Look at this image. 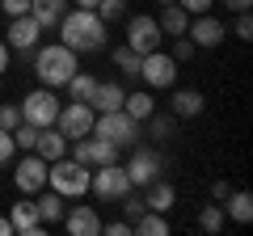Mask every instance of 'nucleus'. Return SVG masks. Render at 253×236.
I'll list each match as a JSON object with an SVG mask.
<instances>
[{"label": "nucleus", "instance_id": "1", "mask_svg": "<svg viewBox=\"0 0 253 236\" xmlns=\"http://www.w3.org/2000/svg\"><path fill=\"white\" fill-rule=\"evenodd\" d=\"M55 30H59V42L72 46L76 55H97L110 46V26L93 9H68Z\"/></svg>", "mask_w": 253, "mask_h": 236}, {"label": "nucleus", "instance_id": "2", "mask_svg": "<svg viewBox=\"0 0 253 236\" xmlns=\"http://www.w3.org/2000/svg\"><path fill=\"white\" fill-rule=\"evenodd\" d=\"M34 76L38 84H46V89H63V84L72 80V72L81 68V55L72 51V46L63 42H46V46H34Z\"/></svg>", "mask_w": 253, "mask_h": 236}, {"label": "nucleus", "instance_id": "3", "mask_svg": "<svg viewBox=\"0 0 253 236\" xmlns=\"http://www.w3.org/2000/svg\"><path fill=\"white\" fill-rule=\"evenodd\" d=\"M89 177H93V169L72 160V156H59V160L46 164V186L55 194H63V198H84L89 194Z\"/></svg>", "mask_w": 253, "mask_h": 236}, {"label": "nucleus", "instance_id": "4", "mask_svg": "<svg viewBox=\"0 0 253 236\" xmlns=\"http://www.w3.org/2000/svg\"><path fill=\"white\" fill-rule=\"evenodd\" d=\"M177 59H173L169 51H148V55H139V80H144V89H152V93H161V89H173L177 84Z\"/></svg>", "mask_w": 253, "mask_h": 236}, {"label": "nucleus", "instance_id": "5", "mask_svg": "<svg viewBox=\"0 0 253 236\" xmlns=\"http://www.w3.org/2000/svg\"><path fill=\"white\" fill-rule=\"evenodd\" d=\"M17 110H21V122H30V127H55V118H59V89L38 84L34 93H26L17 101Z\"/></svg>", "mask_w": 253, "mask_h": 236}, {"label": "nucleus", "instance_id": "6", "mask_svg": "<svg viewBox=\"0 0 253 236\" xmlns=\"http://www.w3.org/2000/svg\"><path fill=\"white\" fill-rule=\"evenodd\" d=\"M139 127H144V122H135L126 110H106V114L93 118L89 135H101V139H110V144L126 148V144H135V139H139Z\"/></svg>", "mask_w": 253, "mask_h": 236}, {"label": "nucleus", "instance_id": "7", "mask_svg": "<svg viewBox=\"0 0 253 236\" xmlns=\"http://www.w3.org/2000/svg\"><path fill=\"white\" fill-rule=\"evenodd\" d=\"M89 190H93V198H101V202H118L126 190H135V186H131L126 169L114 160V164H97V173L89 177Z\"/></svg>", "mask_w": 253, "mask_h": 236}, {"label": "nucleus", "instance_id": "8", "mask_svg": "<svg viewBox=\"0 0 253 236\" xmlns=\"http://www.w3.org/2000/svg\"><path fill=\"white\" fill-rule=\"evenodd\" d=\"M68 152H72V160L97 169V164H114L123 148L110 144V139H101V135H81V139H72V144H68Z\"/></svg>", "mask_w": 253, "mask_h": 236}, {"label": "nucleus", "instance_id": "9", "mask_svg": "<svg viewBox=\"0 0 253 236\" xmlns=\"http://www.w3.org/2000/svg\"><path fill=\"white\" fill-rule=\"evenodd\" d=\"M123 169H126V177H131V186H148V182H156V177L165 173V160H161V152H156V148L135 144Z\"/></svg>", "mask_w": 253, "mask_h": 236}, {"label": "nucleus", "instance_id": "10", "mask_svg": "<svg viewBox=\"0 0 253 236\" xmlns=\"http://www.w3.org/2000/svg\"><path fill=\"white\" fill-rule=\"evenodd\" d=\"M161 26H156V17L152 13H135V17L126 21V46L135 55H148V51H156L161 46Z\"/></svg>", "mask_w": 253, "mask_h": 236}, {"label": "nucleus", "instance_id": "11", "mask_svg": "<svg viewBox=\"0 0 253 236\" xmlns=\"http://www.w3.org/2000/svg\"><path fill=\"white\" fill-rule=\"evenodd\" d=\"M93 118H97V110H93L89 101H68V106H59L55 127H59L68 139H81V135H89V131H93Z\"/></svg>", "mask_w": 253, "mask_h": 236}, {"label": "nucleus", "instance_id": "12", "mask_svg": "<svg viewBox=\"0 0 253 236\" xmlns=\"http://www.w3.org/2000/svg\"><path fill=\"white\" fill-rule=\"evenodd\" d=\"M186 38L199 51H211V46H219L228 38V26L219 17H211V13H199V17H190V26H186Z\"/></svg>", "mask_w": 253, "mask_h": 236}, {"label": "nucleus", "instance_id": "13", "mask_svg": "<svg viewBox=\"0 0 253 236\" xmlns=\"http://www.w3.org/2000/svg\"><path fill=\"white\" fill-rule=\"evenodd\" d=\"M13 186H17L21 194H38L46 190V160L38 152H26L17 160V169H13Z\"/></svg>", "mask_w": 253, "mask_h": 236}, {"label": "nucleus", "instance_id": "14", "mask_svg": "<svg viewBox=\"0 0 253 236\" xmlns=\"http://www.w3.org/2000/svg\"><path fill=\"white\" fill-rule=\"evenodd\" d=\"M4 42H9V51L30 55L38 42H42V26H38L30 13H21V17H9V34H4Z\"/></svg>", "mask_w": 253, "mask_h": 236}, {"label": "nucleus", "instance_id": "15", "mask_svg": "<svg viewBox=\"0 0 253 236\" xmlns=\"http://www.w3.org/2000/svg\"><path fill=\"white\" fill-rule=\"evenodd\" d=\"M9 224H13V236H42V219H38V207H34V194H21L17 202L9 207Z\"/></svg>", "mask_w": 253, "mask_h": 236}, {"label": "nucleus", "instance_id": "16", "mask_svg": "<svg viewBox=\"0 0 253 236\" xmlns=\"http://www.w3.org/2000/svg\"><path fill=\"white\" fill-rule=\"evenodd\" d=\"M59 228L72 232V236H97L101 232V215H97V207H68L63 219H59Z\"/></svg>", "mask_w": 253, "mask_h": 236}, {"label": "nucleus", "instance_id": "17", "mask_svg": "<svg viewBox=\"0 0 253 236\" xmlns=\"http://www.w3.org/2000/svg\"><path fill=\"white\" fill-rule=\"evenodd\" d=\"M68 144H72V139L63 135L59 127H38V144H34V152L42 156L46 164H51V160H59V156H68Z\"/></svg>", "mask_w": 253, "mask_h": 236}, {"label": "nucleus", "instance_id": "18", "mask_svg": "<svg viewBox=\"0 0 253 236\" xmlns=\"http://www.w3.org/2000/svg\"><path fill=\"white\" fill-rule=\"evenodd\" d=\"M203 110H207V97H203L199 89H173V97H169V114L173 118H199Z\"/></svg>", "mask_w": 253, "mask_h": 236}, {"label": "nucleus", "instance_id": "19", "mask_svg": "<svg viewBox=\"0 0 253 236\" xmlns=\"http://www.w3.org/2000/svg\"><path fill=\"white\" fill-rule=\"evenodd\" d=\"M34 207H38V219H42V228H55V224L63 219V211H68V198H63V194H55L51 186H46V190H38Z\"/></svg>", "mask_w": 253, "mask_h": 236}, {"label": "nucleus", "instance_id": "20", "mask_svg": "<svg viewBox=\"0 0 253 236\" xmlns=\"http://www.w3.org/2000/svg\"><path fill=\"white\" fill-rule=\"evenodd\" d=\"M123 97H126V89H123L118 80H97V89H93L89 106L97 110V114H106V110H123Z\"/></svg>", "mask_w": 253, "mask_h": 236}, {"label": "nucleus", "instance_id": "21", "mask_svg": "<svg viewBox=\"0 0 253 236\" xmlns=\"http://www.w3.org/2000/svg\"><path fill=\"white\" fill-rule=\"evenodd\" d=\"M148 190V211H161V215H169L173 211V202H177V190H173V182H165V177H156V182H148L144 186Z\"/></svg>", "mask_w": 253, "mask_h": 236}, {"label": "nucleus", "instance_id": "22", "mask_svg": "<svg viewBox=\"0 0 253 236\" xmlns=\"http://www.w3.org/2000/svg\"><path fill=\"white\" fill-rule=\"evenodd\" d=\"M63 13H68V0H30V17L42 30H55Z\"/></svg>", "mask_w": 253, "mask_h": 236}, {"label": "nucleus", "instance_id": "23", "mask_svg": "<svg viewBox=\"0 0 253 236\" xmlns=\"http://www.w3.org/2000/svg\"><path fill=\"white\" fill-rule=\"evenodd\" d=\"M123 110L135 118V122H148V118L156 114V97H152V89H135V93H126V97H123Z\"/></svg>", "mask_w": 253, "mask_h": 236}, {"label": "nucleus", "instance_id": "24", "mask_svg": "<svg viewBox=\"0 0 253 236\" xmlns=\"http://www.w3.org/2000/svg\"><path fill=\"white\" fill-rule=\"evenodd\" d=\"M156 26H161L165 38H177V34H186L190 13L181 9V4H161V17H156Z\"/></svg>", "mask_w": 253, "mask_h": 236}, {"label": "nucleus", "instance_id": "25", "mask_svg": "<svg viewBox=\"0 0 253 236\" xmlns=\"http://www.w3.org/2000/svg\"><path fill=\"white\" fill-rule=\"evenodd\" d=\"M228 207H224V215L228 219H232V224H249V219H253V198H249V194H245V190H228Z\"/></svg>", "mask_w": 253, "mask_h": 236}, {"label": "nucleus", "instance_id": "26", "mask_svg": "<svg viewBox=\"0 0 253 236\" xmlns=\"http://www.w3.org/2000/svg\"><path fill=\"white\" fill-rule=\"evenodd\" d=\"M63 89H68V97H72V101H89V97H93V89H97V76H93V72H81V68H76L72 80L63 84Z\"/></svg>", "mask_w": 253, "mask_h": 236}, {"label": "nucleus", "instance_id": "27", "mask_svg": "<svg viewBox=\"0 0 253 236\" xmlns=\"http://www.w3.org/2000/svg\"><path fill=\"white\" fill-rule=\"evenodd\" d=\"M131 232H139V236H169V219H165L161 211H144V215L131 224Z\"/></svg>", "mask_w": 253, "mask_h": 236}, {"label": "nucleus", "instance_id": "28", "mask_svg": "<svg viewBox=\"0 0 253 236\" xmlns=\"http://www.w3.org/2000/svg\"><path fill=\"white\" fill-rule=\"evenodd\" d=\"M224 224H228V215H224V207H219V202H207V207L199 211V228H203L207 236L224 232Z\"/></svg>", "mask_w": 253, "mask_h": 236}, {"label": "nucleus", "instance_id": "29", "mask_svg": "<svg viewBox=\"0 0 253 236\" xmlns=\"http://www.w3.org/2000/svg\"><path fill=\"white\" fill-rule=\"evenodd\" d=\"M114 64H118V72H126V80H139V55L131 51V46H114Z\"/></svg>", "mask_w": 253, "mask_h": 236}, {"label": "nucleus", "instance_id": "30", "mask_svg": "<svg viewBox=\"0 0 253 236\" xmlns=\"http://www.w3.org/2000/svg\"><path fill=\"white\" fill-rule=\"evenodd\" d=\"M173 131H177V118L173 114H152L148 118V135L152 139H173Z\"/></svg>", "mask_w": 253, "mask_h": 236}, {"label": "nucleus", "instance_id": "31", "mask_svg": "<svg viewBox=\"0 0 253 236\" xmlns=\"http://www.w3.org/2000/svg\"><path fill=\"white\" fill-rule=\"evenodd\" d=\"M93 13H97L106 26H110V21H123V17H126V0H97Z\"/></svg>", "mask_w": 253, "mask_h": 236}, {"label": "nucleus", "instance_id": "32", "mask_svg": "<svg viewBox=\"0 0 253 236\" xmlns=\"http://www.w3.org/2000/svg\"><path fill=\"white\" fill-rule=\"evenodd\" d=\"M13 144H17V152H34V144H38V127L17 122V127H13Z\"/></svg>", "mask_w": 253, "mask_h": 236}, {"label": "nucleus", "instance_id": "33", "mask_svg": "<svg viewBox=\"0 0 253 236\" xmlns=\"http://www.w3.org/2000/svg\"><path fill=\"white\" fill-rule=\"evenodd\" d=\"M118 202H123V219H131V224H135V219H139V215L148 211V202L139 198V194H131V190H126V194H123Z\"/></svg>", "mask_w": 253, "mask_h": 236}, {"label": "nucleus", "instance_id": "34", "mask_svg": "<svg viewBox=\"0 0 253 236\" xmlns=\"http://www.w3.org/2000/svg\"><path fill=\"white\" fill-rule=\"evenodd\" d=\"M21 122V110H17V101H4V106H0V127L4 131H13Z\"/></svg>", "mask_w": 253, "mask_h": 236}, {"label": "nucleus", "instance_id": "35", "mask_svg": "<svg viewBox=\"0 0 253 236\" xmlns=\"http://www.w3.org/2000/svg\"><path fill=\"white\" fill-rule=\"evenodd\" d=\"M194 51H199V46H194V42H190V38L186 34H177V42H173V59H177V64H186V59H190V55H194Z\"/></svg>", "mask_w": 253, "mask_h": 236}, {"label": "nucleus", "instance_id": "36", "mask_svg": "<svg viewBox=\"0 0 253 236\" xmlns=\"http://www.w3.org/2000/svg\"><path fill=\"white\" fill-rule=\"evenodd\" d=\"M13 156H17V144H13V131L0 127V164H9Z\"/></svg>", "mask_w": 253, "mask_h": 236}, {"label": "nucleus", "instance_id": "37", "mask_svg": "<svg viewBox=\"0 0 253 236\" xmlns=\"http://www.w3.org/2000/svg\"><path fill=\"white\" fill-rule=\"evenodd\" d=\"M232 34L241 38V42H249V38H253V17H249V13H236V26H232Z\"/></svg>", "mask_w": 253, "mask_h": 236}, {"label": "nucleus", "instance_id": "38", "mask_svg": "<svg viewBox=\"0 0 253 236\" xmlns=\"http://www.w3.org/2000/svg\"><path fill=\"white\" fill-rule=\"evenodd\" d=\"M177 4L190 13V17H199V13H211V4H215V0H177Z\"/></svg>", "mask_w": 253, "mask_h": 236}, {"label": "nucleus", "instance_id": "39", "mask_svg": "<svg viewBox=\"0 0 253 236\" xmlns=\"http://www.w3.org/2000/svg\"><path fill=\"white\" fill-rule=\"evenodd\" d=\"M0 9H4V17H21V13H30V0H0Z\"/></svg>", "mask_w": 253, "mask_h": 236}, {"label": "nucleus", "instance_id": "40", "mask_svg": "<svg viewBox=\"0 0 253 236\" xmlns=\"http://www.w3.org/2000/svg\"><path fill=\"white\" fill-rule=\"evenodd\" d=\"M101 232H106V236H126V232H131V219H114V224H101Z\"/></svg>", "mask_w": 253, "mask_h": 236}, {"label": "nucleus", "instance_id": "41", "mask_svg": "<svg viewBox=\"0 0 253 236\" xmlns=\"http://www.w3.org/2000/svg\"><path fill=\"white\" fill-rule=\"evenodd\" d=\"M228 190H232L228 182H211V198H215V202H224V198H228Z\"/></svg>", "mask_w": 253, "mask_h": 236}, {"label": "nucleus", "instance_id": "42", "mask_svg": "<svg viewBox=\"0 0 253 236\" xmlns=\"http://www.w3.org/2000/svg\"><path fill=\"white\" fill-rule=\"evenodd\" d=\"M224 4H228V13H249L253 0H224Z\"/></svg>", "mask_w": 253, "mask_h": 236}, {"label": "nucleus", "instance_id": "43", "mask_svg": "<svg viewBox=\"0 0 253 236\" xmlns=\"http://www.w3.org/2000/svg\"><path fill=\"white\" fill-rule=\"evenodd\" d=\"M9 72V42H4V38H0V76Z\"/></svg>", "mask_w": 253, "mask_h": 236}, {"label": "nucleus", "instance_id": "44", "mask_svg": "<svg viewBox=\"0 0 253 236\" xmlns=\"http://www.w3.org/2000/svg\"><path fill=\"white\" fill-rule=\"evenodd\" d=\"M0 236H13V224H9V215H0Z\"/></svg>", "mask_w": 253, "mask_h": 236}, {"label": "nucleus", "instance_id": "45", "mask_svg": "<svg viewBox=\"0 0 253 236\" xmlns=\"http://www.w3.org/2000/svg\"><path fill=\"white\" fill-rule=\"evenodd\" d=\"M76 9H93V4H97V0H72Z\"/></svg>", "mask_w": 253, "mask_h": 236}, {"label": "nucleus", "instance_id": "46", "mask_svg": "<svg viewBox=\"0 0 253 236\" xmlns=\"http://www.w3.org/2000/svg\"><path fill=\"white\" fill-rule=\"evenodd\" d=\"M156 4H177V0H156Z\"/></svg>", "mask_w": 253, "mask_h": 236}, {"label": "nucleus", "instance_id": "47", "mask_svg": "<svg viewBox=\"0 0 253 236\" xmlns=\"http://www.w3.org/2000/svg\"><path fill=\"white\" fill-rule=\"evenodd\" d=\"M126 4H131V0H126Z\"/></svg>", "mask_w": 253, "mask_h": 236}]
</instances>
